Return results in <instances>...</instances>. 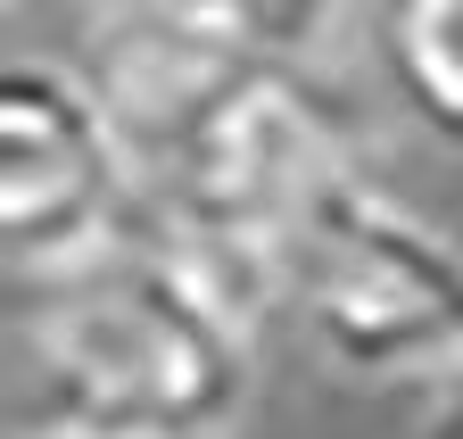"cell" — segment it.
<instances>
[{
    "mask_svg": "<svg viewBox=\"0 0 463 439\" xmlns=\"http://www.w3.org/2000/svg\"><path fill=\"white\" fill-rule=\"evenodd\" d=\"M249 323L141 207L116 241L9 273V439H207L249 398Z\"/></svg>",
    "mask_w": 463,
    "mask_h": 439,
    "instance_id": "obj_1",
    "label": "cell"
},
{
    "mask_svg": "<svg viewBox=\"0 0 463 439\" xmlns=\"http://www.w3.org/2000/svg\"><path fill=\"white\" fill-rule=\"evenodd\" d=\"M364 175V125L307 59L241 50L183 117L141 149L149 224L265 315L307 215Z\"/></svg>",
    "mask_w": 463,
    "mask_h": 439,
    "instance_id": "obj_2",
    "label": "cell"
},
{
    "mask_svg": "<svg viewBox=\"0 0 463 439\" xmlns=\"http://www.w3.org/2000/svg\"><path fill=\"white\" fill-rule=\"evenodd\" d=\"M315 348L373 390H455L463 381V241L422 224L373 175L339 183L281 265Z\"/></svg>",
    "mask_w": 463,
    "mask_h": 439,
    "instance_id": "obj_3",
    "label": "cell"
},
{
    "mask_svg": "<svg viewBox=\"0 0 463 439\" xmlns=\"http://www.w3.org/2000/svg\"><path fill=\"white\" fill-rule=\"evenodd\" d=\"M141 215V157L83 67H0V257L9 273L83 257Z\"/></svg>",
    "mask_w": 463,
    "mask_h": 439,
    "instance_id": "obj_4",
    "label": "cell"
},
{
    "mask_svg": "<svg viewBox=\"0 0 463 439\" xmlns=\"http://www.w3.org/2000/svg\"><path fill=\"white\" fill-rule=\"evenodd\" d=\"M381 59H389L397 100L430 133L463 141V0H389Z\"/></svg>",
    "mask_w": 463,
    "mask_h": 439,
    "instance_id": "obj_5",
    "label": "cell"
},
{
    "mask_svg": "<svg viewBox=\"0 0 463 439\" xmlns=\"http://www.w3.org/2000/svg\"><path fill=\"white\" fill-rule=\"evenodd\" d=\"M99 17H174L249 50H281V59H307L323 42V25L339 17V0H91Z\"/></svg>",
    "mask_w": 463,
    "mask_h": 439,
    "instance_id": "obj_6",
    "label": "cell"
},
{
    "mask_svg": "<svg viewBox=\"0 0 463 439\" xmlns=\"http://www.w3.org/2000/svg\"><path fill=\"white\" fill-rule=\"evenodd\" d=\"M439 439H463V381H455L447 406H439Z\"/></svg>",
    "mask_w": 463,
    "mask_h": 439,
    "instance_id": "obj_7",
    "label": "cell"
}]
</instances>
